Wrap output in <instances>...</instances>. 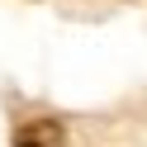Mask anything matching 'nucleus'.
<instances>
[{
  "instance_id": "nucleus-1",
  "label": "nucleus",
  "mask_w": 147,
  "mask_h": 147,
  "mask_svg": "<svg viewBox=\"0 0 147 147\" xmlns=\"http://www.w3.org/2000/svg\"><path fill=\"white\" fill-rule=\"evenodd\" d=\"M19 147H33V142H19Z\"/></svg>"
}]
</instances>
